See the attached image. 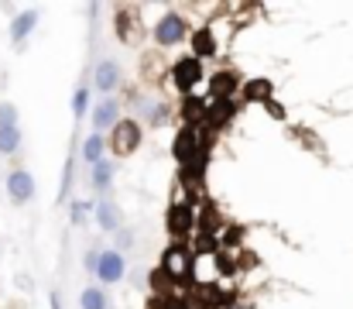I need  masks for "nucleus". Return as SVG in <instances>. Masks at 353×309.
<instances>
[{
  "label": "nucleus",
  "mask_w": 353,
  "mask_h": 309,
  "mask_svg": "<svg viewBox=\"0 0 353 309\" xmlns=\"http://www.w3.org/2000/svg\"><path fill=\"white\" fill-rule=\"evenodd\" d=\"M161 272H168L172 279H189V272H192V254H189L182 244H172V247L165 251Z\"/></svg>",
  "instance_id": "obj_1"
},
{
  "label": "nucleus",
  "mask_w": 353,
  "mask_h": 309,
  "mask_svg": "<svg viewBox=\"0 0 353 309\" xmlns=\"http://www.w3.org/2000/svg\"><path fill=\"white\" fill-rule=\"evenodd\" d=\"M185 38V21L179 14H165L158 24H154V41L158 45H179Z\"/></svg>",
  "instance_id": "obj_2"
},
{
  "label": "nucleus",
  "mask_w": 353,
  "mask_h": 309,
  "mask_svg": "<svg viewBox=\"0 0 353 309\" xmlns=\"http://www.w3.org/2000/svg\"><path fill=\"white\" fill-rule=\"evenodd\" d=\"M7 196H10V203L24 206L34 196V179H31L24 169H14V172L7 176Z\"/></svg>",
  "instance_id": "obj_3"
},
{
  "label": "nucleus",
  "mask_w": 353,
  "mask_h": 309,
  "mask_svg": "<svg viewBox=\"0 0 353 309\" xmlns=\"http://www.w3.org/2000/svg\"><path fill=\"white\" fill-rule=\"evenodd\" d=\"M137 144H141V127H137L134 120H120L117 131H114V148H117V155H130Z\"/></svg>",
  "instance_id": "obj_4"
},
{
  "label": "nucleus",
  "mask_w": 353,
  "mask_h": 309,
  "mask_svg": "<svg viewBox=\"0 0 353 309\" xmlns=\"http://www.w3.org/2000/svg\"><path fill=\"white\" fill-rule=\"evenodd\" d=\"M93 272L100 275V282H120V275H123V258H120V251L97 254V268H93Z\"/></svg>",
  "instance_id": "obj_5"
},
{
  "label": "nucleus",
  "mask_w": 353,
  "mask_h": 309,
  "mask_svg": "<svg viewBox=\"0 0 353 309\" xmlns=\"http://www.w3.org/2000/svg\"><path fill=\"white\" fill-rule=\"evenodd\" d=\"M199 79H203V66H199L196 59H182V62L175 66V83H179V90H192Z\"/></svg>",
  "instance_id": "obj_6"
},
{
  "label": "nucleus",
  "mask_w": 353,
  "mask_h": 309,
  "mask_svg": "<svg viewBox=\"0 0 353 309\" xmlns=\"http://www.w3.org/2000/svg\"><path fill=\"white\" fill-rule=\"evenodd\" d=\"M117 83H120V66L114 59H103V62L97 66V86L107 93V90H114Z\"/></svg>",
  "instance_id": "obj_7"
},
{
  "label": "nucleus",
  "mask_w": 353,
  "mask_h": 309,
  "mask_svg": "<svg viewBox=\"0 0 353 309\" xmlns=\"http://www.w3.org/2000/svg\"><path fill=\"white\" fill-rule=\"evenodd\" d=\"M117 113L120 106L114 100H103L97 110H93V124H97V131H107V127H114L117 124Z\"/></svg>",
  "instance_id": "obj_8"
},
{
  "label": "nucleus",
  "mask_w": 353,
  "mask_h": 309,
  "mask_svg": "<svg viewBox=\"0 0 353 309\" xmlns=\"http://www.w3.org/2000/svg\"><path fill=\"white\" fill-rule=\"evenodd\" d=\"M97 223H100V230H120V206L100 203L97 206Z\"/></svg>",
  "instance_id": "obj_9"
},
{
  "label": "nucleus",
  "mask_w": 353,
  "mask_h": 309,
  "mask_svg": "<svg viewBox=\"0 0 353 309\" xmlns=\"http://www.w3.org/2000/svg\"><path fill=\"white\" fill-rule=\"evenodd\" d=\"M192 48H196V55H192L196 62L216 52V41H213V35H210V28H203V31H196V38H192Z\"/></svg>",
  "instance_id": "obj_10"
},
{
  "label": "nucleus",
  "mask_w": 353,
  "mask_h": 309,
  "mask_svg": "<svg viewBox=\"0 0 353 309\" xmlns=\"http://www.w3.org/2000/svg\"><path fill=\"white\" fill-rule=\"evenodd\" d=\"M230 90H236V79L230 73H220V76H213V83H210V97H216V100H227L230 97Z\"/></svg>",
  "instance_id": "obj_11"
},
{
  "label": "nucleus",
  "mask_w": 353,
  "mask_h": 309,
  "mask_svg": "<svg viewBox=\"0 0 353 309\" xmlns=\"http://www.w3.org/2000/svg\"><path fill=\"white\" fill-rule=\"evenodd\" d=\"M192 144H196V131L189 127V131H182L179 138H175V158L185 165L189 158H192Z\"/></svg>",
  "instance_id": "obj_12"
},
{
  "label": "nucleus",
  "mask_w": 353,
  "mask_h": 309,
  "mask_svg": "<svg viewBox=\"0 0 353 309\" xmlns=\"http://www.w3.org/2000/svg\"><path fill=\"white\" fill-rule=\"evenodd\" d=\"M168 227H172V234H185V230L192 227V213H189V206H172V220H168Z\"/></svg>",
  "instance_id": "obj_13"
},
{
  "label": "nucleus",
  "mask_w": 353,
  "mask_h": 309,
  "mask_svg": "<svg viewBox=\"0 0 353 309\" xmlns=\"http://www.w3.org/2000/svg\"><path fill=\"white\" fill-rule=\"evenodd\" d=\"M34 21H38V17H34V10H28V14H21V17L14 21V28H10V38H14V41H24V38L31 35V28H34Z\"/></svg>",
  "instance_id": "obj_14"
},
{
  "label": "nucleus",
  "mask_w": 353,
  "mask_h": 309,
  "mask_svg": "<svg viewBox=\"0 0 353 309\" xmlns=\"http://www.w3.org/2000/svg\"><path fill=\"white\" fill-rule=\"evenodd\" d=\"M17 148H21V131H17V127H0V151L10 155V151H17Z\"/></svg>",
  "instance_id": "obj_15"
},
{
  "label": "nucleus",
  "mask_w": 353,
  "mask_h": 309,
  "mask_svg": "<svg viewBox=\"0 0 353 309\" xmlns=\"http://www.w3.org/2000/svg\"><path fill=\"white\" fill-rule=\"evenodd\" d=\"M230 113H234V103L230 100H216L210 110H206V120H210V124H223Z\"/></svg>",
  "instance_id": "obj_16"
},
{
  "label": "nucleus",
  "mask_w": 353,
  "mask_h": 309,
  "mask_svg": "<svg viewBox=\"0 0 353 309\" xmlns=\"http://www.w3.org/2000/svg\"><path fill=\"white\" fill-rule=\"evenodd\" d=\"M110 179H114V169H110V162H103V158H100V162L93 165V182H97L100 189H107V186H110Z\"/></svg>",
  "instance_id": "obj_17"
},
{
  "label": "nucleus",
  "mask_w": 353,
  "mask_h": 309,
  "mask_svg": "<svg viewBox=\"0 0 353 309\" xmlns=\"http://www.w3.org/2000/svg\"><path fill=\"white\" fill-rule=\"evenodd\" d=\"M83 155H86V162H100V155H103V138L100 134H93L90 141H86V148H83Z\"/></svg>",
  "instance_id": "obj_18"
},
{
  "label": "nucleus",
  "mask_w": 353,
  "mask_h": 309,
  "mask_svg": "<svg viewBox=\"0 0 353 309\" xmlns=\"http://www.w3.org/2000/svg\"><path fill=\"white\" fill-rule=\"evenodd\" d=\"M83 309H107V296L100 289H86L83 292Z\"/></svg>",
  "instance_id": "obj_19"
},
{
  "label": "nucleus",
  "mask_w": 353,
  "mask_h": 309,
  "mask_svg": "<svg viewBox=\"0 0 353 309\" xmlns=\"http://www.w3.org/2000/svg\"><path fill=\"white\" fill-rule=\"evenodd\" d=\"M0 127H17V110L10 103L0 106Z\"/></svg>",
  "instance_id": "obj_20"
},
{
  "label": "nucleus",
  "mask_w": 353,
  "mask_h": 309,
  "mask_svg": "<svg viewBox=\"0 0 353 309\" xmlns=\"http://www.w3.org/2000/svg\"><path fill=\"white\" fill-rule=\"evenodd\" d=\"M86 103H90V93H86V90H76V100H72V113H76V117H83V113H86Z\"/></svg>",
  "instance_id": "obj_21"
},
{
  "label": "nucleus",
  "mask_w": 353,
  "mask_h": 309,
  "mask_svg": "<svg viewBox=\"0 0 353 309\" xmlns=\"http://www.w3.org/2000/svg\"><path fill=\"white\" fill-rule=\"evenodd\" d=\"M247 93H250V97H268V93H271V86H268V83H254Z\"/></svg>",
  "instance_id": "obj_22"
},
{
  "label": "nucleus",
  "mask_w": 353,
  "mask_h": 309,
  "mask_svg": "<svg viewBox=\"0 0 353 309\" xmlns=\"http://www.w3.org/2000/svg\"><path fill=\"white\" fill-rule=\"evenodd\" d=\"M52 309H62V303H59V296H52Z\"/></svg>",
  "instance_id": "obj_23"
}]
</instances>
